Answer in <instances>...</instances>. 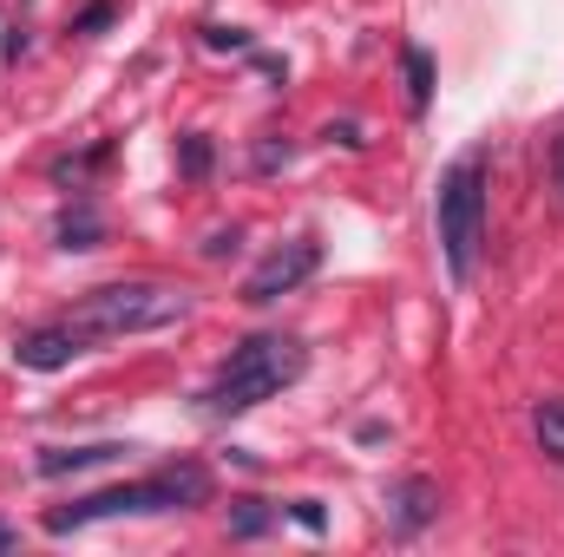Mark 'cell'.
Returning a JSON list of instances; mask_svg holds the SVG:
<instances>
[{
  "mask_svg": "<svg viewBox=\"0 0 564 557\" xmlns=\"http://www.w3.org/2000/svg\"><path fill=\"white\" fill-rule=\"evenodd\" d=\"M401 66H408V106L426 112V99H433V53H426V46H408Z\"/></svg>",
  "mask_w": 564,
  "mask_h": 557,
  "instance_id": "cell-11",
  "label": "cell"
},
{
  "mask_svg": "<svg viewBox=\"0 0 564 557\" xmlns=\"http://www.w3.org/2000/svg\"><path fill=\"white\" fill-rule=\"evenodd\" d=\"M322 139H335V144H361V132H355V125H348V119H341V125H328V132H322Z\"/></svg>",
  "mask_w": 564,
  "mask_h": 557,
  "instance_id": "cell-18",
  "label": "cell"
},
{
  "mask_svg": "<svg viewBox=\"0 0 564 557\" xmlns=\"http://www.w3.org/2000/svg\"><path fill=\"white\" fill-rule=\"evenodd\" d=\"M73 354H86V335H79L73 321H46V328H26V335L13 341V361H20V368H33V374H53V368H66Z\"/></svg>",
  "mask_w": 564,
  "mask_h": 557,
  "instance_id": "cell-6",
  "label": "cell"
},
{
  "mask_svg": "<svg viewBox=\"0 0 564 557\" xmlns=\"http://www.w3.org/2000/svg\"><path fill=\"white\" fill-rule=\"evenodd\" d=\"M191 315V295L171 288V282H106L93 295H79L59 321H73L93 341H126V335H151V328H171Z\"/></svg>",
  "mask_w": 564,
  "mask_h": 557,
  "instance_id": "cell-2",
  "label": "cell"
},
{
  "mask_svg": "<svg viewBox=\"0 0 564 557\" xmlns=\"http://www.w3.org/2000/svg\"><path fill=\"white\" fill-rule=\"evenodd\" d=\"M53 237H59V250H99V237H106V217L79 197L73 210H59V223H53Z\"/></svg>",
  "mask_w": 564,
  "mask_h": 557,
  "instance_id": "cell-9",
  "label": "cell"
},
{
  "mask_svg": "<svg viewBox=\"0 0 564 557\" xmlns=\"http://www.w3.org/2000/svg\"><path fill=\"white\" fill-rule=\"evenodd\" d=\"M270 525H276V512H270L263 499H250V505H243V512L230 518V538H263Z\"/></svg>",
  "mask_w": 564,
  "mask_h": 557,
  "instance_id": "cell-12",
  "label": "cell"
},
{
  "mask_svg": "<svg viewBox=\"0 0 564 557\" xmlns=\"http://www.w3.org/2000/svg\"><path fill=\"white\" fill-rule=\"evenodd\" d=\"M315 270H322V250H315V237H295V243L270 250V256L250 270V282H243V302H276V295H289V288H302Z\"/></svg>",
  "mask_w": 564,
  "mask_h": 557,
  "instance_id": "cell-5",
  "label": "cell"
},
{
  "mask_svg": "<svg viewBox=\"0 0 564 557\" xmlns=\"http://www.w3.org/2000/svg\"><path fill=\"white\" fill-rule=\"evenodd\" d=\"M433 512H440V485H433V479H401V485L388 492V525H394L401 538H414Z\"/></svg>",
  "mask_w": 564,
  "mask_h": 557,
  "instance_id": "cell-7",
  "label": "cell"
},
{
  "mask_svg": "<svg viewBox=\"0 0 564 557\" xmlns=\"http://www.w3.org/2000/svg\"><path fill=\"white\" fill-rule=\"evenodd\" d=\"M210 499V472L197 459H177L151 479H132V485H106V492H86L59 512H46V532L66 538V532H86L99 518H151V512H184V505H204Z\"/></svg>",
  "mask_w": 564,
  "mask_h": 557,
  "instance_id": "cell-1",
  "label": "cell"
},
{
  "mask_svg": "<svg viewBox=\"0 0 564 557\" xmlns=\"http://www.w3.org/2000/svg\"><path fill=\"white\" fill-rule=\"evenodd\" d=\"M126 446L119 439H99V446H46L40 452V479H66V472H86V466H112Z\"/></svg>",
  "mask_w": 564,
  "mask_h": 557,
  "instance_id": "cell-8",
  "label": "cell"
},
{
  "mask_svg": "<svg viewBox=\"0 0 564 557\" xmlns=\"http://www.w3.org/2000/svg\"><path fill=\"white\" fill-rule=\"evenodd\" d=\"M433 223H440V256L453 282H473L479 270V243H486V157H459L446 177H440V197H433Z\"/></svg>",
  "mask_w": 564,
  "mask_h": 557,
  "instance_id": "cell-4",
  "label": "cell"
},
{
  "mask_svg": "<svg viewBox=\"0 0 564 557\" xmlns=\"http://www.w3.org/2000/svg\"><path fill=\"white\" fill-rule=\"evenodd\" d=\"M210 171V139H184V177H204Z\"/></svg>",
  "mask_w": 564,
  "mask_h": 557,
  "instance_id": "cell-13",
  "label": "cell"
},
{
  "mask_svg": "<svg viewBox=\"0 0 564 557\" xmlns=\"http://www.w3.org/2000/svg\"><path fill=\"white\" fill-rule=\"evenodd\" d=\"M204 40H210V46H230V53L250 46V33H237V26H204Z\"/></svg>",
  "mask_w": 564,
  "mask_h": 557,
  "instance_id": "cell-15",
  "label": "cell"
},
{
  "mask_svg": "<svg viewBox=\"0 0 564 557\" xmlns=\"http://www.w3.org/2000/svg\"><path fill=\"white\" fill-rule=\"evenodd\" d=\"M289 512H295V525H308V532H322V505H315V499H295Z\"/></svg>",
  "mask_w": 564,
  "mask_h": 557,
  "instance_id": "cell-16",
  "label": "cell"
},
{
  "mask_svg": "<svg viewBox=\"0 0 564 557\" xmlns=\"http://www.w3.org/2000/svg\"><path fill=\"white\" fill-rule=\"evenodd\" d=\"M302 368H308V348H302L295 335H250V341L224 361V374L210 381L204 407H210L217 419L250 414V407L276 401L282 387H295V381H302Z\"/></svg>",
  "mask_w": 564,
  "mask_h": 557,
  "instance_id": "cell-3",
  "label": "cell"
},
{
  "mask_svg": "<svg viewBox=\"0 0 564 557\" xmlns=\"http://www.w3.org/2000/svg\"><path fill=\"white\" fill-rule=\"evenodd\" d=\"M230 250H237V230H217V237L204 243V256H230Z\"/></svg>",
  "mask_w": 564,
  "mask_h": 557,
  "instance_id": "cell-17",
  "label": "cell"
},
{
  "mask_svg": "<svg viewBox=\"0 0 564 557\" xmlns=\"http://www.w3.org/2000/svg\"><path fill=\"white\" fill-rule=\"evenodd\" d=\"M532 433H539V446L564 466V394H552V401L532 407Z\"/></svg>",
  "mask_w": 564,
  "mask_h": 557,
  "instance_id": "cell-10",
  "label": "cell"
},
{
  "mask_svg": "<svg viewBox=\"0 0 564 557\" xmlns=\"http://www.w3.org/2000/svg\"><path fill=\"white\" fill-rule=\"evenodd\" d=\"M99 26H112V0H93V7L73 20V33H99Z\"/></svg>",
  "mask_w": 564,
  "mask_h": 557,
  "instance_id": "cell-14",
  "label": "cell"
}]
</instances>
